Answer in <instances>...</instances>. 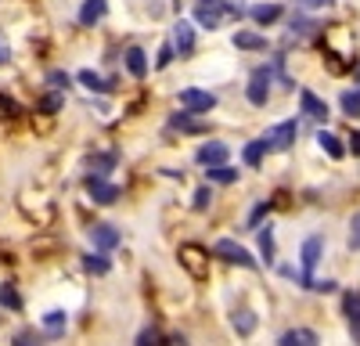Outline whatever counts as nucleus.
<instances>
[{
	"label": "nucleus",
	"mask_w": 360,
	"mask_h": 346,
	"mask_svg": "<svg viewBox=\"0 0 360 346\" xmlns=\"http://www.w3.org/2000/svg\"><path fill=\"white\" fill-rule=\"evenodd\" d=\"M176 260L195 281H209V271H213V256H209V249H202L195 242H184L176 249Z\"/></svg>",
	"instance_id": "obj_1"
},
{
	"label": "nucleus",
	"mask_w": 360,
	"mask_h": 346,
	"mask_svg": "<svg viewBox=\"0 0 360 346\" xmlns=\"http://www.w3.org/2000/svg\"><path fill=\"white\" fill-rule=\"evenodd\" d=\"M324 235H310V238H303V245H299V271H303V288H310L314 285V271H317V264L324 260Z\"/></svg>",
	"instance_id": "obj_2"
},
{
	"label": "nucleus",
	"mask_w": 360,
	"mask_h": 346,
	"mask_svg": "<svg viewBox=\"0 0 360 346\" xmlns=\"http://www.w3.org/2000/svg\"><path fill=\"white\" fill-rule=\"evenodd\" d=\"M295 137H299V120H281L274 127H266L259 141L266 144V152H288L295 144Z\"/></svg>",
	"instance_id": "obj_3"
},
{
	"label": "nucleus",
	"mask_w": 360,
	"mask_h": 346,
	"mask_svg": "<svg viewBox=\"0 0 360 346\" xmlns=\"http://www.w3.org/2000/svg\"><path fill=\"white\" fill-rule=\"evenodd\" d=\"M270 83H274V65L252 69V76H249V83H245V98H249L252 108H266V101H270Z\"/></svg>",
	"instance_id": "obj_4"
},
{
	"label": "nucleus",
	"mask_w": 360,
	"mask_h": 346,
	"mask_svg": "<svg viewBox=\"0 0 360 346\" xmlns=\"http://www.w3.org/2000/svg\"><path fill=\"white\" fill-rule=\"evenodd\" d=\"M213 256H220L224 264H238V267H245V271H256L259 264H256V256L245 249V245H238L234 238H220L217 245H213Z\"/></svg>",
	"instance_id": "obj_5"
},
{
	"label": "nucleus",
	"mask_w": 360,
	"mask_h": 346,
	"mask_svg": "<svg viewBox=\"0 0 360 346\" xmlns=\"http://www.w3.org/2000/svg\"><path fill=\"white\" fill-rule=\"evenodd\" d=\"M180 108H188L195 115H205V112H213L217 108V94L213 91H202V86H184V91L176 94Z\"/></svg>",
	"instance_id": "obj_6"
},
{
	"label": "nucleus",
	"mask_w": 360,
	"mask_h": 346,
	"mask_svg": "<svg viewBox=\"0 0 360 346\" xmlns=\"http://www.w3.org/2000/svg\"><path fill=\"white\" fill-rule=\"evenodd\" d=\"M90 202H98V206H112V202L119 198V188L105 181V173H86V181H83Z\"/></svg>",
	"instance_id": "obj_7"
},
{
	"label": "nucleus",
	"mask_w": 360,
	"mask_h": 346,
	"mask_svg": "<svg viewBox=\"0 0 360 346\" xmlns=\"http://www.w3.org/2000/svg\"><path fill=\"white\" fill-rule=\"evenodd\" d=\"M224 18H227V4H224V0H195V22L202 29H220Z\"/></svg>",
	"instance_id": "obj_8"
},
{
	"label": "nucleus",
	"mask_w": 360,
	"mask_h": 346,
	"mask_svg": "<svg viewBox=\"0 0 360 346\" xmlns=\"http://www.w3.org/2000/svg\"><path fill=\"white\" fill-rule=\"evenodd\" d=\"M299 112L307 115V120H314V123H328V101L324 98H317L310 86H303V91H299Z\"/></svg>",
	"instance_id": "obj_9"
},
{
	"label": "nucleus",
	"mask_w": 360,
	"mask_h": 346,
	"mask_svg": "<svg viewBox=\"0 0 360 346\" xmlns=\"http://www.w3.org/2000/svg\"><path fill=\"white\" fill-rule=\"evenodd\" d=\"M173 51H176V58H191L195 54V25L184 22V18L173 22Z\"/></svg>",
	"instance_id": "obj_10"
},
{
	"label": "nucleus",
	"mask_w": 360,
	"mask_h": 346,
	"mask_svg": "<svg viewBox=\"0 0 360 346\" xmlns=\"http://www.w3.org/2000/svg\"><path fill=\"white\" fill-rule=\"evenodd\" d=\"M227 159H231V148L224 141H205V144H198V152H195L198 166H217V162H227Z\"/></svg>",
	"instance_id": "obj_11"
},
{
	"label": "nucleus",
	"mask_w": 360,
	"mask_h": 346,
	"mask_svg": "<svg viewBox=\"0 0 360 346\" xmlns=\"http://www.w3.org/2000/svg\"><path fill=\"white\" fill-rule=\"evenodd\" d=\"M342 314H346V328H349L353 342H360V288L342 296Z\"/></svg>",
	"instance_id": "obj_12"
},
{
	"label": "nucleus",
	"mask_w": 360,
	"mask_h": 346,
	"mask_svg": "<svg viewBox=\"0 0 360 346\" xmlns=\"http://www.w3.org/2000/svg\"><path fill=\"white\" fill-rule=\"evenodd\" d=\"M105 15H108V0H83V8H79L76 22H79L83 29H94Z\"/></svg>",
	"instance_id": "obj_13"
},
{
	"label": "nucleus",
	"mask_w": 360,
	"mask_h": 346,
	"mask_svg": "<svg viewBox=\"0 0 360 346\" xmlns=\"http://www.w3.org/2000/svg\"><path fill=\"white\" fill-rule=\"evenodd\" d=\"M40 325H44V335L47 339H58V335H65V328H69V314L62 307H54V310H47L40 317Z\"/></svg>",
	"instance_id": "obj_14"
},
{
	"label": "nucleus",
	"mask_w": 360,
	"mask_h": 346,
	"mask_svg": "<svg viewBox=\"0 0 360 346\" xmlns=\"http://www.w3.org/2000/svg\"><path fill=\"white\" fill-rule=\"evenodd\" d=\"M90 242H94L101 252H108V249L119 245V231L112 224H90Z\"/></svg>",
	"instance_id": "obj_15"
},
{
	"label": "nucleus",
	"mask_w": 360,
	"mask_h": 346,
	"mask_svg": "<svg viewBox=\"0 0 360 346\" xmlns=\"http://www.w3.org/2000/svg\"><path fill=\"white\" fill-rule=\"evenodd\" d=\"M256 325H259V317H256L249 307H234V310H231V328H234L238 335H252Z\"/></svg>",
	"instance_id": "obj_16"
},
{
	"label": "nucleus",
	"mask_w": 360,
	"mask_h": 346,
	"mask_svg": "<svg viewBox=\"0 0 360 346\" xmlns=\"http://www.w3.org/2000/svg\"><path fill=\"white\" fill-rule=\"evenodd\" d=\"M123 62H127V72H130L134 79H144V76H148V58H144L141 47H127V51H123Z\"/></svg>",
	"instance_id": "obj_17"
},
{
	"label": "nucleus",
	"mask_w": 360,
	"mask_h": 346,
	"mask_svg": "<svg viewBox=\"0 0 360 346\" xmlns=\"http://www.w3.org/2000/svg\"><path fill=\"white\" fill-rule=\"evenodd\" d=\"M281 15H285L281 4H252V8H249V18H252L256 25H274Z\"/></svg>",
	"instance_id": "obj_18"
},
{
	"label": "nucleus",
	"mask_w": 360,
	"mask_h": 346,
	"mask_svg": "<svg viewBox=\"0 0 360 346\" xmlns=\"http://www.w3.org/2000/svg\"><path fill=\"white\" fill-rule=\"evenodd\" d=\"M317 144H321V152H328L332 159H342L346 155V144H342V137H335L332 130H317V137H314Z\"/></svg>",
	"instance_id": "obj_19"
},
{
	"label": "nucleus",
	"mask_w": 360,
	"mask_h": 346,
	"mask_svg": "<svg viewBox=\"0 0 360 346\" xmlns=\"http://www.w3.org/2000/svg\"><path fill=\"white\" fill-rule=\"evenodd\" d=\"M169 130H184V134H202L205 130V123H198L195 120V112H176V115H169Z\"/></svg>",
	"instance_id": "obj_20"
},
{
	"label": "nucleus",
	"mask_w": 360,
	"mask_h": 346,
	"mask_svg": "<svg viewBox=\"0 0 360 346\" xmlns=\"http://www.w3.org/2000/svg\"><path fill=\"white\" fill-rule=\"evenodd\" d=\"M259 252L266 264H274L278 256V242H274V224H259Z\"/></svg>",
	"instance_id": "obj_21"
},
{
	"label": "nucleus",
	"mask_w": 360,
	"mask_h": 346,
	"mask_svg": "<svg viewBox=\"0 0 360 346\" xmlns=\"http://www.w3.org/2000/svg\"><path fill=\"white\" fill-rule=\"evenodd\" d=\"M231 44H234L238 51H266V37L249 33V29H242V33H234V37H231Z\"/></svg>",
	"instance_id": "obj_22"
},
{
	"label": "nucleus",
	"mask_w": 360,
	"mask_h": 346,
	"mask_svg": "<svg viewBox=\"0 0 360 346\" xmlns=\"http://www.w3.org/2000/svg\"><path fill=\"white\" fill-rule=\"evenodd\" d=\"M278 342H281V346H314V342H317V332H314V328H288Z\"/></svg>",
	"instance_id": "obj_23"
},
{
	"label": "nucleus",
	"mask_w": 360,
	"mask_h": 346,
	"mask_svg": "<svg viewBox=\"0 0 360 346\" xmlns=\"http://www.w3.org/2000/svg\"><path fill=\"white\" fill-rule=\"evenodd\" d=\"M205 181H213V184H234V181H238V169H234V166H227V162L205 166Z\"/></svg>",
	"instance_id": "obj_24"
},
{
	"label": "nucleus",
	"mask_w": 360,
	"mask_h": 346,
	"mask_svg": "<svg viewBox=\"0 0 360 346\" xmlns=\"http://www.w3.org/2000/svg\"><path fill=\"white\" fill-rule=\"evenodd\" d=\"M76 79H79V83L86 86V91H94V94H108V91H112V83H108V79H101V76H98L94 69H83V72H79Z\"/></svg>",
	"instance_id": "obj_25"
},
{
	"label": "nucleus",
	"mask_w": 360,
	"mask_h": 346,
	"mask_svg": "<svg viewBox=\"0 0 360 346\" xmlns=\"http://www.w3.org/2000/svg\"><path fill=\"white\" fill-rule=\"evenodd\" d=\"M0 307H4V310H22V293H18L15 281L0 285Z\"/></svg>",
	"instance_id": "obj_26"
},
{
	"label": "nucleus",
	"mask_w": 360,
	"mask_h": 346,
	"mask_svg": "<svg viewBox=\"0 0 360 346\" xmlns=\"http://www.w3.org/2000/svg\"><path fill=\"white\" fill-rule=\"evenodd\" d=\"M317 29H321V22H314L307 15H292V22H288V33L292 37H310V33H317Z\"/></svg>",
	"instance_id": "obj_27"
},
{
	"label": "nucleus",
	"mask_w": 360,
	"mask_h": 346,
	"mask_svg": "<svg viewBox=\"0 0 360 346\" xmlns=\"http://www.w3.org/2000/svg\"><path fill=\"white\" fill-rule=\"evenodd\" d=\"M65 108V98H62V91H51V94H44L40 101H37V112H44V115H58Z\"/></svg>",
	"instance_id": "obj_28"
},
{
	"label": "nucleus",
	"mask_w": 360,
	"mask_h": 346,
	"mask_svg": "<svg viewBox=\"0 0 360 346\" xmlns=\"http://www.w3.org/2000/svg\"><path fill=\"white\" fill-rule=\"evenodd\" d=\"M339 108L349 115V120H360V91H342L339 94Z\"/></svg>",
	"instance_id": "obj_29"
},
{
	"label": "nucleus",
	"mask_w": 360,
	"mask_h": 346,
	"mask_svg": "<svg viewBox=\"0 0 360 346\" xmlns=\"http://www.w3.org/2000/svg\"><path fill=\"white\" fill-rule=\"evenodd\" d=\"M83 267H86L90 274H108V271H112V264H108L101 252H86V256H83Z\"/></svg>",
	"instance_id": "obj_30"
},
{
	"label": "nucleus",
	"mask_w": 360,
	"mask_h": 346,
	"mask_svg": "<svg viewBox=\"0 0 360 346\" xmlns=\"http://www.w3.org/2000/svg\"><path fill=\"white\" fill-rule=\"evenodd\" d=\"M263 152H266V144H263V141H249V144H245V152H242L245 166H252V169H256V166L263 162Z\"/></svg>",
	"instance_id": "obj_31"
},
{
	"label": "nucleus",
	"mask_w": 360,
	"mask_h": 346,
	"mask_svg": "<svg viewBox=\"0 0 360 346\" xmlns=\"http://www.w3.org/2000/svg\"><path fill=\"white\" fill-rule=\"evenodd\" d=\"M191 206H195L198 213H205L209 206H213V188H209V184L195 188V195H191Z\"/></svg>",
	"instance_id": "obj_32"
},
{
	"label": "nucleus",
	"mask_w": 360,
	"mask_h": 346,
	"mask_svg": "<svg viewBox=\"0 0 360 346\" xmlns=\"http://www.w3.org/2000/svg\"><path fill=\"white\" fill-rule=\"evenodd\" d=\"M0 115H4V120H18L22 115V105L11 94H4V91H0Z\"/></svg>",
	"instance_id": "obj_33"
},
{
	"label": "nucleus",
	"mask_w": 360,
	"mask_h": 346,
	"mask_svg": "<svg viewBox=\"0 0 360 346\" xmlns=\"http://www.w3.org/2000/svg\"><path fill=\"white\" fill-rule=\"evenodd\" d=\"M346 245H349L353 252H360V213H353V220H349V238H346Z\"/></svg>",
	"instance_id": "obj_34"
},
{
	"label": "nucleus",
	"mask_w": 360,
	"mask_h": 346,
	"mask_svg": "<svg viewBox=\"0 0 360 346\" xmlns=\"http://www.w3.org/2000/svg\"><path fill=\"white\" fill-rule=\"evenodd\" d=\"M162 339H166V335H162V332H159L155 325L141 328V335H137V342H141V346H152V342H162Z\"/></svg>",
	"instance_id": "obj_35"
},
{
	"label": "nucleus",
	"mask_w": 360,
	"mask_h": 346,
	"mask_svg": "<svg viewBox=\"0 0 360 346\" xmlns=\"http://www.w3.org/2000/svg\"><path fill=\"white\" fill-rule=\"evenodd\" d=\"M173 58H176V51H173V40H169V44H162V47H159V58H155V69H166V65L173 62Z\"/></svg>",
	"instance_id": "obj_36"
},
{
	"label": "nucleus",
	"mask_w": 360,
	"mask_h": 346,
	"mask_svg": "<svg viewBox=\"0 0 360 346\" xmlns=\"http://www.w3.org/2000/svg\"><path fill=\"white\" fill-rule=\"evenodd\" d=\"M47 83L54 86V91H65V86H69V72H62V69H51V72H47Z\"/></svg>",
	"instance_id": "obj_37"
},
{
	"label": "nucleus",
	"mask_w": 360,
	"mask_h": 346,
	"mask_svg": "<svg viewBox=\"0 0 360 346\" xmlns=\"http://www.w3.org/2000/svg\"><path fill=\"white\" fill-rule=\"evenodd\" d=\"M115 166V155L108 152V155H94V159H90V169H98V173H108Z\"/></svg>",
	"instance_id": "obj_38"
},
{
	"label": "nucleus",
	"mask_w": 360,
	"mask_h": 346,
	"mask_svg": "<svg viewBox=\"0 0 360 346\" xmlns=\"http://www.w3.org/2000/svg\"><path fill=\"white\" fill-rule=\"evenodd\" d=\"M332 4H335V0H295V8H303V11H324Z\"/></svg>",
	"instance_id": "obj_39"
},
{
	"label": "nucleus",
	"mask_w": 360,
	"mask_h": 346,
	"mask_svg": "<svg viewBox=\"0 0 360 346\" xmlns=\"http://www.w3.org/2000/svg\"><path fill=\"white\" fill-rule=\"evenodd\" d=\"M266 210H270V202H266V198H263V202H256L252 213H249V227H259V220L266 217Z\"/></svg>",
	"instance_id": "obj_40"
},
{
	"label": "nucleus",
	"mask_w": 360,
	"mask_h": 346,
	"mask_svg": "<svg viewBox=\"0 0 360 346\" xmlns=\"http://www.w3.org/2000/svg\"><path fill=\"white\" fill-rule=\"evenodd\" d=\"M310 288H314V293H335L339 285H335L332 278H314V285H310Z\"/></svg>",
	"instance_id": "obj_41"
},
{
	"label": "nucleus",
	"mask_w": 360,
	"mask_h": 346,
	"mask_svg": "<svg viewBox=\"0 0 360 346\" xmlns=\"http://www.w3.org/2000/svg\"><path fill=\"white\" fill-rule=\"evenodd\" d=\"M33 339H40V332H33V328H22V332L15 335V342H18V346H25V342H33Z\"/></svg>",
	"instance_id": "obj_42"
},
{
	"label": "nucleus",
	"mask_w": 360,
	"mask_h": 346,
	"mask_svg": "<svg viewBox=\"0 0 360 346\" xmlns=\"http://www.w3.org/2000/svg\"><path fill=\"white\" fill-rule=\"evenodd\" d=\"M349 144H346V152H353V155H360V130H353L349 137H346Z\"/></svg>",
	"instance_id": "obj_43"
},
{
	"label": "nucleus",
	"mask_w": 360,
	"mask_h": 346,
	"mask_svg": "<svg viewBox=\"0 0 360 346\" xmlns=\"http://www.w3.org/2000/svg\"><path fill=\"white\" fill-rule=\"evenodd\" d=\"M8 62H11V47L0 40V65H8Z\"/></svg>",
	"instance_id": "obj_44"
},
{
	"label": "nucleus",
	"mask_w": 360,
	"mask_h": 346,
	"mask_svg": "<svg viewBox=\"0 0 360 346\" xmlns=\"http://www.w3.org/2000/svg\"><path fill=\"white\" fill-rule=\"evenodd\" d=\"M356 79H360V69H356Z\"/></svg>",
	"instance_id": "obj_45"
}]
</instances>
